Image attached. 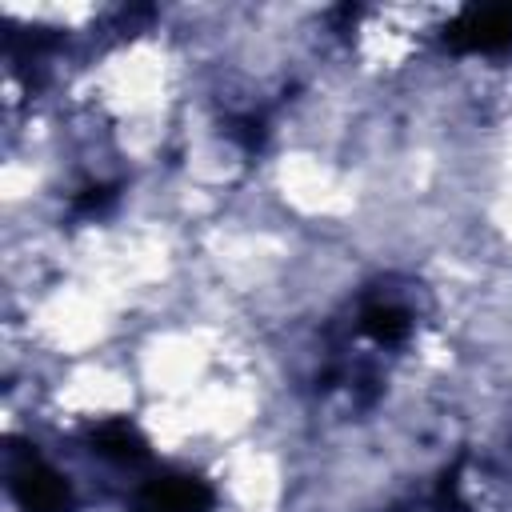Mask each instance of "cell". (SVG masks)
<instances>
[{
	"mask_svg": "<svg viewBox=\"0 0 512 512\" xmlns=\"http://www.w3.org/2000/svg\"><path fill=\"white\" fill-rule=\"evenodd\" d=\"M512 40V12L508 8H472L448 28V44L464 52H492Z\"/></svg>",
	"mask_w": 512,
	"mask_h": 512,
	"instance_id": "cell-1",
	"label": "cell"
},
{
	"mask_svg": "<svg viewBox=\"0 0 512 512\" xmlns=\"http://www.w3.org/2000/svg\"><path fill=\"white\" fill-rule=\"evenodd\" d=\"M12 492H16V500H20L24 512H68V504H72L64 476L52 472V468L40 464V460H32V464H24V468L16 472Z\"/></svg>",
	"mask_w": 512,
	"mask_h": 512,
	"instance_id": "cell-2",
	"label": "cell"
},
{
	"mask_svg": "<svg viewBox=\"0 0 512 512\" xmlns=\"http://www.w3.org/2000/svg\"><path fill=\"white\" fill-rule=\"evenodd\" d=\"M204 508H208V488L192 476L152 480L136 496V512H204Z\"/></svg>",
	"mask_w": 512,
	"mask_h": 512,
	"instance_id": "cell-3",
	"label": "cell"
},
{
	"mask_svg": "<svg viewBox=\"0 0 512 512\" xmlns=\"http://www.w3.org/2000/svg\"><path fill=\"white\" fill-rule=\"evenodd\" d=\"M92 444H96V452H104L112 460H136L144 452V440L128 424H104V428H96L92 432Z\"/></svg>",
	"mask_w": 512,
	"mask_h": 512,
	"instance_id": "cell-4",
	"label": "cell"
},
{
	"mask_svg": "<svg viewBox=\"0 0 512 512\" xmlns=\"http://www.w3.org/2000/svg\"><path fill=\"white\" fill-rule=\"evenodd\" d=\"M364 332L372 340H380V344H392V340H400L408 332V316L400 308H392V304H372L364 312Z\"/></svg>",
	"mask_w": 512,
	"mask_h": 512,
	"instance_id": "cell-5",
	"label": "cell"
}]
</instances>
